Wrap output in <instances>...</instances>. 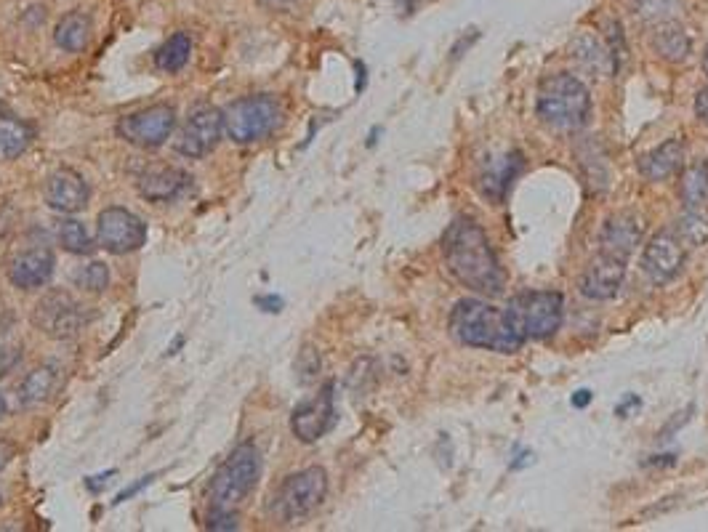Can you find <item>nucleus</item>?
Returning <instances> with one entry per match:
<instances>
[{"label": "nucleus", "mask_w": 708, "mask_h": 532, "mask_svg": "<svg viewBox=\"0 0 708 532\" xmlns=\"http://www.w3.org/2000/svg\"><path fill=\"white\" fill-rule=\"evenodd\" d=\"M54 266V251L48 245H32V248H24L8 261V280L22 290L43 288L51 280Z\"/></svg>", "instance_id": "2eb2a0df"}, {"label": "nucleus", "mask_w": 708, "mask_h": 532, "mask_svg": "<svg viewBox=\"0 0 708 532\" xmlns=\"http://www.w3.org/2000/svg\"><path fill=\"white\" fill-rule=\"evenodd\" d=\"M623 280H626V259L599 251L597 259L583 272L581 293L591 301H610L621 293Z\"/></svg>", "instance_id": "4468645a"}, {"label": "nucleus", "mask_w": 708, "mask_h": 532, "mask_svg": "<svg viewBox=\"0 0 708 532\" xmlns=\"http://www.w3.org/2000/svg\"><path fill=\"white\" fill-rule=\"evenodd\" d=\"M189 54H192V40H189L187 32H176L158 48L155 64L163 72H179L189 62Z\"/></svg>", "instance_id": "a878e982"}, {"label": "nucleus", "mask_w": 708, "mask_h": 532, "mask_svg": "<svg viewBox=\"0 0 708 532\" xmlns=\"http://www.w3.org/2000/svg\"><path fill=\"white\" fill-rule=\"evenodd\" d=\"M256 304H259V306H267L264 312H280V309H283V298H275V296L256 298Z\"/></svg>", "instance_id": "58836bf2"}, {"label": "nucleus", "mask_w": 708, "mask_h": 532, "mask_svg": "<svg viewBox=\"0 0 708 532\" xmlns=\"http://www.w3.org/2000/svg\"><path fill=\"white\" fill-rule=\"evenodd\" d=\"M144 243H147V224L136 213L118 205L99 213V245L104 251L126 256V253L139 251Z\"/></svg>", "instance_id": "9b49d317"}, {"label": "nucleus", "mask_w": 708, "mask_h": 532, "mask_svg": "<svg viewBox=\"0 0 708 532\" xmlns=\"http://www.w3.org/2000/svg\"><path fill=\"white\" fill-rule=\"evenodd\" d=\"M682 200L690 208H701L708 200V163H695L690 165L682 176Z\"/></svg>", "instance_id": "c85d7f7f"}, {"label": "nucleus", "mask_w": 708, "mask_h": 532, "mask_svg": "<svg viewBox=\"0 0 708 532\" xmlns=\"http://www.w3.org/2000/svg\"><path fill=\"white\" fill-rule=\"evenodd\" d=\"M176 128V110L171 104H152L147 110L131 112L118 123V136L139 149L163 147Z\"/></svg>", "instance_id": "1a4fd4ad"}, {"label": "nucleus", "mask_w": 708, "mask_h": 532, "mask_svg": "<svg viewBox=\"0 0 708 532\" xmlns=\"http://www.w3.org/2000/svg\"><path fill=\"white\" fill-rule=\"evenodd\" d=\"M75 282H78L80 288L91 290V293H104L107 285H110V269L102 261H94V264H88L86 269H80L75 274Z\"/></svg>", "instance_id": "2f4dec72"}, {"label": "nucleus", "mask_w": 708, "mask_h": 532, "mask_svg": "<svg viewBox=\"0 0 708 532\" xmlns=\"http://www.w3.org/2000/svg\"><path fill=\"white\" fill-rule=\"evenodd\" d=\"M32 325L54 341H70L86 325V312L67 290H48L32 309Z\"/></svg>", "instance_id": "6e6552de"}, {"label": "nucleus", "mask_w": 708, "mask_h": 532, "mask_svg": "<svg viewBox=\"0 0 708 532\" xmlns=\"http://www.w3.org/2000/svg\"><path fill=\"white\" fill-rule=\"evenodd\" d=\"M477 38H480V32H477V30H469V32H466L464 38L458 40V46L450 48V59H458V56H464L466 48L472 46V43H474V40H477Z\"/></svg>", "instance_id": "c9c22d12"}, {"label": "nucleus", "mask_w": 708, "mask_h": 532, "mask_svg": "<svg viewBox=\"0 0 708 532\" xmlns=\"http://www.w3.org/2000/svg\"><path fill=\"white\" fill-rule=\"evenodd\" d=\"M221 133H224V112L213 104H197L195 110L189 112L174 147L179 155L197 160V157L211 155L213 149L219 147Z\"/></svg>", "instance_id": "9d476101"}, {"label": "nucleus", "mask_w": 708, "mask_h": 532, "mask_svg": "<svg viewBox=\"0 0 708 532\" xmlns=\"http://www.w3.org/2000/svg\"><path fill=\"white\" fill-rule=\"evenodd\" d=\"M283 110L275 96L256 94L237 99L224 110V131L235 144H253L280 126Z\"/></svg>", "instance_id": "423d86ee"}, {"label": "nucleus", "mask_w": 708, "mask_h": 532, "mask_svg": "<svg viewBox=\"0 0 708 532\" xmlns=\"http://www.w3.org/2000/svg\"><path fill=\"white\" fill-rule=\"evenodd\" d=\"M591 402V392L589 389H583V392H575V397H573V405L575 407H586Z\"/></svg>", "instance_id": "ea45409f"}, {"label": "nucleus", "mask_w": 708, "mask_h": 532, "mask_svg": "<svg viewBox=\"0 0 708 532\" xmlns=\"http://www.w3.org/2000/svg\"><path fill=\"white\" fill-rule=\"evenodd\" d=\"M192 184V176L181 168H155L139 179V195L147 203H171Z\"/></svg>", "instance_id": "a211bd4d"}, {"label": "nucleus", "mask_w": 708, "mask_h": 532, "mask_svg": "<svg viewBox=\"0 0 708 532\" xmlns=\"http://www.w3.org/2000/svg\"><path fill=\"white\" fill-rule=\"evenodd\" d=\"M32 136H35V131H32L30 123L11 115L0 104V160H14V157L22 155L24 149L30 147Z\"/></svg>", "instance_id": "b1692460"}, {"label": "nucleus", "mask_w": 708, "mask_h": 532, "mask_svg": "<svg viewBox=\"0 0 708 532\" xmlns=\"http://www.w3.org/2000/svg\"><path fill=\"white\" fill-rule=\"evenodd\" d=\"M208 530H237V514L229 509L208 511Z\"/></svg>", "instance_id": "72a5a7b5"}, {"label": "nucleus", "mask_w": 708, "mask_h": 532, "mask_svg": "<svg viewBox=\"0 0 708 532\" xmlns=\"http://www.w3.org/2000/svg\"><path fill=\"white\" fill-rule=\"evenodd\" d=\"M16 455V442L8 437H0V471L6 469L8 463L14 461Z\"/></svg>", "instance_id": "f704fd0d"}, {"label": "nucleus", "mask_w": 708, "mask_h": 532, "mask_svg": "<svg viewBox=\"0 0 708 532\" xmlns=\"http://www.w3.org/2000/svg\"><path fill=\"white\" fill-rule=\"evenodd\" d=\"M570 54H573L575 64H578L586 75H591V78H599V75L615 72L610 48L602 46L594 35H586V32L575 35L573 43H570Z\"/></svg>", "instance_id": "4be33fe9"}, {"label": "nucleus", "mask_w": 708, "mask_h": 532, "mask_svg": "<svg viewBox=\"0 0 708 532\" xmlns=\"http://www.w3.org/2000/svg\"><path fill=\"white\" fill-rule=\"evenodd\" d=\"M19 362H22V338L11 328H6L0 333V378L14 373Z\"/></svg>", "instance_id": "7c9ffc66"}, {"label": "nucleus", "mask_w": 708, "mask_h": 532, "mask_svg": "<svg viewBox=\"0 0 708 532\" xmlns=\"http://www.w3.org/2000/svg\"><path fill=\"white\" fill-rule=\"evenodd\" d=\"M296 373H299L301 384H312L320 376V354L312 346H304L296 360Z\"/></svg>", "instance_id": "473e14b6"}, {"label": "nucleus", "mask_w": 708, "mask_h": 532, "mask_svg": "<svg viewBox=\"0 0 708 532\" xmlns=\"http://www.w3.org/2000/svg\"><path fill=\"white\" fill-rule=\"evenodd\" d=\"M56 237H59V245H62L67 253H75V256H88V253L96 251L94 237L88 235V229L80 224L78 219H62L59 227H56Z\"/></svg>", "instance_id": "cd10ccee"}, {"label": "nucleus", "mask_w": 708, "mask_h": 532, "mask_svg": "<svg viewBox=\"0 0 708 532\" xmlns=\"http://www.w3.org/2000/svg\"><path fill=\"white\" fill-rule=\"evenodd\" d=\"M685 163V144L679 139H669L650 149L642 160H639V171L647 181H663L674 176Z\"/></svg>", "instance_id": "aec40b11"}, {"label": "nucleus", "mask_w": 708, "mask_h": 532, "mask_svg": "<svg viewBox=\"0 0 708 532\" xmlns=\"http://www.w3.org/2000/svg\"><path fill=\"white\" fill-rule=\"evenodd\" d=\"M695 115L708 123V86L701 88L698 96H695Z\"/></svg>", "instance_id": "4c0bfd02"}, {"label": "nucleus", "mask_w": 708, "mask_h": 532, "mask_svg": "<svg viewBox=\"0 0 708 532\" xmlns=\"http://www.w3.org/2000/svg\"><path fill=\"white\" fill-rule=\"evenodd\" d=\"M642 243V224L634 213H615L605 221L602 235H599V251L613 253L618 259H626L634 253V248Z\"/></svg>", "instance_id": "f3484780"}, {"label": "nucleus", "mask_w": 708, "mask_h": 532, "mask_svg": "<svg viewBox=\"0 0 708 532\" xmlns=\"http://www.w3.org/2000/svg\"><path fill=\"white\" fill-rule=\"evenodd\" d=\"M261 458L251 442H243L232 450L211 479V509L235 511L253 493L259 482Z\"/></svg>", "instance_id": "20e7f679"}, {"label": "nucleus", "mask_w": 708, "mask_h": 532, "mask_svg": "<svg viewBox=\"0 0 708 532\" xmlns=\"http://www.w3.org/2000/svg\"><path fill=\"white\" fill-rule=\"evenodd\" d=\"M674 235L685 243V248H701L708 243V213L701 208H690L674 224Z\"/></svg>", "instance_id": "bb28decb"}, {"label": "nucleus", "mask_w": 708, "mask_h": 532, "mask_svg": "<svg viewBox=\"0 0 708 532\" xmlns=\"http://www.w3.org/2000/svg\"><path fill=\"white\" fill-rule=\"evenodd\" d=\"M522 165V155L520 152H509V155L498 157L496 163H490L480 176V189L482 195L488 197L490 203H501L512 187V181L517 179Z\"/></svg>", "instance_id": "412c9836"}, {"label": "nucleus", "mask_w": 708, "mask_h": 532, "mask_svg": "<svg viewBox=\"0 0 708 532\" xmlns=\"http://www.w3.org/2000/svg\"><path fill=\"white\" fill-rule=\"evenodd\" d=\"M0 503H3V493H0Z\"/></svg>", "instance_id": "c03bdc74"}, {"label": "nucleus", "mask_w": 708, "mask_h": 532, "mask_svg": "<svg viewBox=\"0 0 708 532\" xmlns=\"http://www.w3.org/2000/svg\"><path fill=\"white\" fill-rule=\"evenodd\" d=\"M328 495V471L323 466H309L283 479L272 498V511L283 522H299L325 501Z\"/></svg>", "instance_id": "0eeeda50"}, {"label": "nucleus", "mask_w": 708, "mask_h": 532, "mask_svg": "<svg viewBox=\"0 0 708 532\" xmlns=\"http://www.w3.org/2000/svg\"><path fill=\"white\" fill-rule=\"evenodd\" d=\"M687 261L685 243L674 235V229H663L658 235L647 240L645 253H642V272L655 282V285H666L674 277L682 274Z\"/></svg>", "instance_id": "f8f14e48"}, {"label": "nucleus", "mask_w": 708, "mask_h": 532, "mask_svg": "<svg viewBox=\"0 0 708 532\" xmlns=\"http://www.w3.org/2000/svg\"><path fill=\"white\" fill-rule=\"evenodd\" d=\"M679 11H682V0H634V14L639 22L650 27L677 19Z\"/></svg>", "instance_id": "c756f323"}, {"label": "nucleus", "mask_w": 708, "mask_h": 532, "mask_svg": "<svg viewBox=\"0 0 708 532\" xmlns=\"http://www.w3.org/2000/svg\"><path fill=\"white\" fill-rule=\"evenodd\" d=\"M59 378H62V370L56 368V365H40V368L30 370L24 376L22 386H19V405L35 407L48 402V399L54 397Z\"/></svg>", "instance_id": "5701e85b"}, {"label": "nucleus", "mask_w": 708, "mask_h": 532, "mask_svg": "<svg viewBox=\"0 0 708 532\" xmlns=\"http://www.w3.org/2000/svg\"><path fill=\"white\" fill-rule=\"evenodd\" d=\"M56 46L70 51V54H80L83 48L91 43V16L83 11H70L59 19L54 30Z\"/></svg>", "instance_id": "393cba45"}, {"label": "nucleus", "mask_w": 708, "mask_h": 532, "mask_svg": "<svg viewBox=\"0 0 708 532\" xmlns=\"http://www.w3.org/2000/svg\"><path fill=\"white\" fill-rule=\"evenodd\" d=\"M650 46H653V51L661 56L663 62L671 64L687 62L690 54H693V40H690V35H687L685 27L677 19L655 24L653 35H650Z\"/></svg>", "instance_id": "6ab92c4d"}, {"label": "nucleus", "mask_w": 708, "mask_h": 532, "mask_svg": "<svg viewBox=\"0 0 708 532\" xmlns=\"http://www.w3.org/2000/svg\"><path fill=\"white\" fill-rule=\"evenodd\" d=\"M538 118L554 131H578L591 115V96L575 75H549L535 94Z\"/></svg>", "instance_id": "7ed1b4c3"}, {"label": "nucleus", "mask_w": 708, "mask_h": 532, "mask_svg": "<svg viewBox=\"0 0 708 532\" xmlns=\"http://www.w3.org/2000/svg\"><path fill=\"white\" fill-rule=\"evenodd\" d=\"M562 304L565 298L557 290H530L512 298L504 312L522 341H543L562 325Z\"/></svg>", "instance_id": "39448f33"}, {"label": "nucleus", "mask_w": 708, "mask_h": 532, "mask_svg": "<svg viewBox=\"0 0 708 532\" xmlns=\"http://www.w3.org/2000/svg\"><path fill=\"white\" fill-rule=\"evenodd\" d=\"M450 333L456 341L472 349H488L498 354H514L522 349V341L514 333L512 322L504 309H496L480 298H464L453 306L450 314Z\"/></svg>", "instance_id": "f03ea898"}, {"label": "nucleus", "mask_w": 708, "mask_h": 532, "mask_svg": "<svg viewBox=\"0 0 708 532\" xmlns=\"http://www.w3.org/2000/svg\"><path fill=\"white\" fill-rule=\"evenodd\" d=\"M6 410H8V407H6V399H3V394H0V418L6 415Z\"/></svg>", "instance_id": "a19ab883"}, {"label": "nucleus", "mask_w": 708, "mask_h": 532, "mask_svg": "<svg viewBox=\"0 0 708 532\" xmlns=\"http://www.w3.org/2000/svg\"><path fill=\"white\" fill-rule=\"evenodd\" d=\"M267 3H280V6H285V3H296V0H267Z\"/></svg>", "instance_id": "37998d69"}, {"label": "nucleus", "mask_w": 708, "mask_h": 532, "mask_svg": "<svg viewBox=\"0 0 708 532\" xmlns=\"http://www.w3.org/2000/svg\"><path fill=\"white\" fill-rule=\"evenodd\" d=\"M703 70H706L708 75V46H706V54H703Z\"/></svg>", "instance_id": "79ce46f5"}, {"label": "nucleus", "mask_w": 708, "mask_h": 532, "mask_svg": "<svg viewBox=\"0 0 708 532\" xmlns=\"http://www.w3.org/2000/svg\"><path fill=\"white\" fill-rule=\"evenodd\" d=\"M442 259L448 272L477 296H501L506 272L490 245L485 229L469 216L453 219L442 235Z\"/></svg>", "instance_id": "f257e3e1"}, {"label": "nucleus", "mask_w": 708, "mask_h": 532, "mask_svg": "<svg viewBox=\"0 0 708 532\" xmlns=\"http://www.w3.org/2000/svg\"><path fill=\"white\" fill-rule=\"evenodd\" d=\"M43 197H46L48 208H54L59 213H78L88 205V184L78 171L72 168H59L46 179L43 187Z\"/></svg>", "instance_id": "dca6fc26"}, {"label": "nucleus", "mask_w": 708, "mask_h": 532, "mask_svg": "<svg viewBox=\"0 0 708 532\" xmlns=\"http://www.w3.org/2000/svg\"><path fill=\"white\" fill-rule=\"evenodd\" d=\"M336 423V405H333V384H325L320 394L307 402H301L291 415L293 437L312 445L320 437H325Z\"/></svg>", "instance_id": "ddd939ff"}, {"label": "nucleus", "mask_w": 708, "mask_h": 532, "mask_svg": "<svg viewBox=\"0 0 708 532\" xmlns=\"http://www.w3.org/2000/svg\"><path fill=\"white\" fill-rule=\"evenodd\" d=\"M152 479H155V474H150V477H142V479H139V482H136V485H131V487H128V490H123V493H120L118 498H115V503L128 501L131 495H136V493H139V490H144V487H147V485H152Z\"/></svg>", "instance_id": "e433bc0d"}]
</instances>
